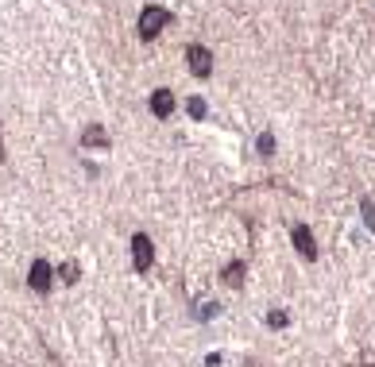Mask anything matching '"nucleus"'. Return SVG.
Here are the masks:
<instances>
[{
	"instance_id": "3",
	"label": "nucleus",
	"mask_w": 375,
	"mask_h": 367,
	"mask_svg": "<svg viewBox=\"0 0 375 367\" xmlns=\"http://www.w3.org/2000/svg\"><path fill=\"white\" fill-rule=\"evenodd\" d=\"M132 259H135V271L151 267V240H147V236H135V240H132Z\"/></svg>"
},
{
	"instance_id": "12",
	"label": "nucleus",
	"mask_w": 375,
	"mask_h": 367,
	"mask_svg": "<svg viewBox=\"0 0 375 367\" xmlns=\"http://www.w3.org/2000/svg\"><path fill=\"white\" fill-rule=\"evenodd\" d=\"M259 151H263V155H271V151H275V140H271V135H259Z\"/></svg>"
},
{
	"instance_id": "11",
	"label": "nucleus",
	"mask_w": 375,
	"mask_h": 367,
	"mask_svg": "<svg viewBox=\"0 0 375 367\" xmlns=\"http://www.w3.org/2000/svg\"><path fill=\"white\" fill-rule=\"evenodd\" d=\"M364 220H367V228H375V205L372 201H364Z\"/></svg>"
},
{
	"instance_id": "5",
	"label": "nucleus",
	"mask_w": 375,
	"mask_h": 367,
	"mask_svg": "<svg viewBox=\"0 0 375 367\" xmlns=\"http://www.w3.org/2000/svg\"><path fill=\"white\" fill-rule=\"evenodd\" d=\"M151 109H155V117L167 120L170 112H175V93H170V89H159L155 97H151Z\"/></svg>"
},
{
	"instance_id": "1",
	"label": "nucleus",
	"mask_w": 375,
	"mask_h": 367,
	"mask_svg": "<svg viewBox=\"0 0 375 367\" xmlns=\"http://www.w3.org/2000/svg\"><path fill=\"white\" fill-rule=\"evenodd\" d=\"M167 24H170V12H167V8H143V16H140V35H143V39H151V35H159Z\"/></svg>"
},
{
	"instance_id": "10",
	"label": "nucleus",
	"mask_w": 375,
	"mask_h": 367,
	"mask_svg": "<svg viewBox=\"0 0 375 367\" xmlns=\"http://www.w3.org/2000/svg\"><path fill=\"white\" fill-rule=\"evenodd\" d=\"M190 117H193V120L205 117V100H201V97H193V100H190Z\"/></svg>"
},
{
	"instance_id": "6",
	"label": "nucleus",
	"mask_w": 375,
	"mask_h": 367,
	"mask_svg": "<svg viewBox=\"0 0 375 367\" xmlns=\"http://www.w3.org/2000/svg\"><path fill=\"white\" fill-rule=\"evenodd\" d=\"M294 248H298L306 259H314V255H317V248H314V232L298 225V228H294Z\"/></svg>"
},
{
	"instance_id": "9",
	"label": "nucleus",
	"mask_w": 375,
	"mask_h": 367,
	"mask_svg": "<svg viewBox=\"0 0 375 367\" xmlns=\"http://www.w3.org/2000/svg\"><path fill=\"white\" fill-rule=\"evenodd\" d=\"M62 283H78V263H62Z\"/></svg>"
},
{
	"instance_id": "8",
	"label": "nucleus",
	"mask_w": 375,
	"mask_h": 367,
	"mask_svg": "<svg viewBox=\"0 0 375 367\" xmlns=\"http://www.w3.org/2000/svg\"><path fill=\"white\" fill-rule=\"evenodd\" d=\"M225 283L228 286H240L244 283V263H233V267L225 271Z\"/></svg>"
},
{
	"instance_id": "2",
	"label": "nucleus",
	"mask_w": 375,
	"mask_h": 367,
	"mask_svg": "<svg viewBox=\"0 0 375 367\" xmlns=\"http://www.w3.org/2000/svg\"><path fill=\"white\" fill-rule=\"evenodd\" d=\"M186 59H190V70L198 77H209V70H213V54H209L205 47H198V43H193V47L186 50Z\"/></svg>"
},
{
	"instance_id": "7",
	"label": "nucleus",
	"mask_w": 375,
	"mask_h": 367,
	"mask_svg": "<svg viewBox=\"0 0 375 367\" xmlns=\"http://www.w3.org/2000/svg\"><path fill=\"white\" fill-rule=\"evenodd\" d=\"M82 143H85V147H105V143H109V135L101 132V128H89V132L82 135Z\"/></svg>"
},
{
	"instance_id": "4",
	"label": "nucleus",
	"mask_w": 375,
	"mask_h": 367,
	"mask_svg": "<svg viewBox=\"0 0 375 367\" xmlns=\"http://www.w3.org/2000/svg\"><path fill=\"white\" fill-rule=\"evenodd\" d=\"M31 290H39V294H47L50 290V263H43V259H35V267H31Z\"/></svg>"
}]
</instances>
